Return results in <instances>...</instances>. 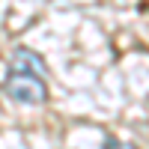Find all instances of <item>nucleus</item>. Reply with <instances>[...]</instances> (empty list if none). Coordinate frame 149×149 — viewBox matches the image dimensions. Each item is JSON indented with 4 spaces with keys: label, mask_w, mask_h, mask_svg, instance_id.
Wrapping results in <instances>:
<instances>
[{
    "label": "nucleus",
    "mask_w": 149,
    "mask_h": 149,
    "mask_svg": "<svg viewBox=\"0 0 149 149\" xmlns=\"http://www.w3.org/2000/svg\"><path fill=\"white\" fill-rule=\"evenodd\" d=\"M102 149H137V146H131V143H125V140H116V137H104Z\"/></svg>",
    "instance_id": "nucleus-3"
},
{
    "label": "nucleus",
    "mask_w": 149,
    "mask_h": 149,
    "mask_svg": "<svg viewBox=\"0 0 149 149\" xmlns=\"http://www.w3.org/2000/svg\"><path fill=\"white\" fill-rule=\"evenodd\" d=\"M3 93L18 104H45L48 102V84H45V78H39L33 72L9 69L6 81H3Z\"/></svg>",
    "instance_id": "nucleus-1"
},
{
    "label": "nucleus",
    "mask_w": 149,
    "mask_h": 149,
    "mask_svg": "<svg viewBox=\"0 0 149 149\" xmlns=\"http://www.w3.org/2000/svg\"><path fill=\"white\" fill-rule=\"evenodd\" d=\"M9 69H15V72H33V74H45V60L36 54V51H30V48H15L12 51V66Z\"/></svg>",
    "instance_id": "nucleus-2"
}]
</instances>
